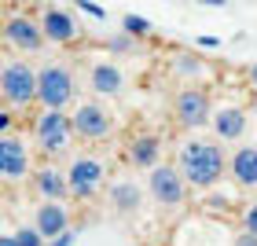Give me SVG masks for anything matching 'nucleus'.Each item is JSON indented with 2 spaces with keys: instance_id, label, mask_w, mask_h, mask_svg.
I'll return each mask as SVG.
<instances>
[{
  "instance_id": "nucleus-3",
  "label": "nucleus",
  "mask_w": 257,
  "mask_h": 246,
  "mask_svg": "<svg viewBox=\"0 0 257 246\" xmlns=\"http://www.w3.org/2000/svg\"><path fill=\"white\" fill-rule=\"evenodd\" d=\"M0 107L19 110L22 118L37 110V63L33 59L4 52V63H0Z\"/></svg>"
},
{
  "instance_id": "nucleus-5",
  "label": "nucleus",
  "mask_w": 257,
  "mask_h": 246,
  "mask_svg": "<svg viewBox=\"0 0 257 246\" xmlns=\"http://www.w3.org/2000/svg\"><path fill=\"white\" fill-rule=\"evenodd\" d=\"M81 99V74L66 59L37 63V107L44 110H70Z\"/></svg>"
},
{
  "instance_id": "nucleus-16",
  "label": "nucleus",
  "mask_w": 257,
  "mask_h": 246,
  "mask_svg": "<svg viewBox=\"0 0 257 246\" xmlns=\"http://www.w3.org/2000/svg\"><path fill=\"white\" fill-rule=\"evenodd\" d=\"M103 202H107V209L118 220H133L144 213V184L136 177H110Z\"/></svg>"
},
{
  "instance_id": "nucleus-27",
  "label": "nucleus",
  "mask_w": 257,
  "mask_h": 246,
  "mask_svg": "<svg viewBox=\"0 0 257 246\" xmlns=\"http://www.w3.org/2000/svg\"><path fill=\"white\" fill-rule=\"evenodd\" d=\"M77 4H81V11H88L92 19H107V11H103V8H96V4H88V0H77Z\"/></svg>"
},
{
  "instance_id": "nucleus-25",
  "label": "nucleus",
  "mask_w": 257,
  "mask_h": 246,
  "mask_svg": "<svg viewBox=\"0 0 257 246\" xmlns=\"http://www.w3.org/2000/svg\"><path fill=\"white\" fill-rule=\"evenodd\" d=\"M231 246H257V235H253V231H235V239H231Z\"/></svg>"
},
{
  "instance_id": "nucleus-26",
  "label": "nucleus",
  "mask_w": 257,
  "mask_h": 246,
  "mask_svg": "<svg viewBox=\"0 0 257 246\" xmlns=\"http://www.w3.org/2000/svg\"><path fill=\"white\" fill-rule=\"evenodd\" d=\"M74 242H77V228H70V231H63V235L55 239L52 246H74Z\"/></svg>"
},
{
  "instance_id": "nucleus-6",
  "label": "nucleus",
  "mask_w": 257,
  "mask_h": 246,
  "mask_svg": "<svg viewBox=\"0 0 257 246\" xmlns=\"http://www.w3.org/2000/svg\"><path fill=\"white\" fill-rule=\"evenodd\" d=\"M0 37H4V52H11V55L37 59V55L48 52V37H44V30H41L37 11H30L22 4H11V0L4 8V30H0Z\"/></svg>"
},
{
  "instance_id": "nucleus-29",
  "label": "nucleus",
  "mask_w": 257,
  "mask_h": 246,
  "mask_svg": "<svg viewBox=\"0 0 257 246\" xmlns=\"http://www.w3.org/2000/svg\"><path fill=\"white\" fill-rule=\"evenodd\" d=\"M0 246H22V242L15 239V231H4V235H0Z\"/></svg>"
},
{
  "instance_id": "nucleus-4",
  "label": "nucleus",
  "mask_w": 257,
  "mask_h": 246,
  "mask_svg": "<svg viewBox=\"0 0 257 246\" xmlns=\"http://www.w3.org/2000/svg\"><path fill=\"white\" fill-rule=\"evenodd\" d=\"M66 177H70V198L74 202H81V206L99 202L107 195V184H110V162L96 147L74 151L66 158Z\"/></svg>"
},
{
  "instance_id": "nucleus-12",
  "label": "nucleus",
  "mask_w": 257,
  "mask_h": 246,
  "mask_svg": "<svg viewBox=\"0 0 257 246\" xmlns=\"http://www.w3.org/2000/svg\"><path fill=\"white\" fill-rule=\"evenodd\" d=\"M37 19H41L44 37H48V48H55V52H74L88 41V33L77 22V15L66 4H59V0H48L44 8H37Z\"/></svg>"
},
{
  "instance_id": "nucleus-23",
  "label": "nucleus",
  "mask_w": 257,
  "mask_h": 246,
  "mask_svg": "<svg viewBox=\"0 0 257 246\" xmlns=\"http://www.w3.org/2000/svg\"><path fill=\"white\" fill-rule=\"evenodd\" d=\"M239 228H242V231H253V235H257V198L242 202V209H239Z\"/></svg>"
},
{
  "instance_id": "nucleus-11",
  "label": "nucleus",
  "mask_w": 257,
  "mask_h": 246,
  "mask_svg": "<svg viewBox=\"0 0 257 246\" xmlns=\"http://www.w3.org/2000/svg\"><path fill=\"white\" fill-rule=\"evenodd\" d=\"M118 158L133 173H151L155 166L166 162V136L151 125H133L118 144Z\"/></svg>"
},
{
  "instance_id": "nucleus-17",
  "label": "nucleus",
  "mask_w": 257,
  "mask_h": 246,
  "mask_svg": "<svg viewBox=\"0 0 257 246\" xmlns=\"http://www.w3.org/2000/svg\"><path fill=\"white\" fill-rule=\"evenodd\" d=\"M166 70L177 85H213V63L188 48H173L166 59Z\"/></svg>"
},
{
  "instance_id": "nucleus-13",
  "label": "nucleus",
  "mask_w": 257,
  "mask_h": 246,
  "mask_svg": "<svg viewBox=\"0 0 257 246\" xmlns=\"http://www.w3.org/2000/svg\"><path fill=\"white\" fill-rule=\"evenodd\" d=\"M81 81H85L88 96H99V99H121L128 88V74L121 59H114V55H92L81 66Z\"/></svg>"
},
{
  "instance_id": "nucleus-7",
  "label": "nucleus",
  "mask_w": 257,
  "mask_h": 246,
  "mask_svg": "<svg viewBox=\"0 0 257 246\" xmlns=\"http://www.w3.org/2000/svg\"><path fill=\"white\" fill-rule=\"evenodd\" d=\"M213 85H177V92L169 96V125L177 133H195V129H209L213 118Z\"/></svg>"
},
{
  "instance_id": "nucleus-21",
  "label": "nucleus",
  "mask_w": 257,
  "mask_h": 246,
  "mask_svg": "<svg viewBox=\"0 0 257 246\" xmlns=\"http://www.w3.org/2000/svg\"><path fill=\"white\" fill-rule=\"evenodd\" d=\"M121 30L133 33L136 41H144V37H151V30H155V26H151L147 19H140V15H121Z\"/></svg>"
},
{
  "instance_id": "nucleus-8",
  "label": "nucleus",
  "mask_w": 257,
  "mask_h": 246,
  "mask_svg": "<svg viewBox=\"0 0 257 246\" xmlns=\"http://www.w3.org/2000/svg\"><path fill=\"white\" fill-rule=\"evenodd\" d=\"M70 121H74L77 144L81 147H103L114 140V129H118V114L110 110L107 99L99 96H81L74 107H70Z\"/></svg>"
},
{
  "instance_id": "nucleus-28",
  "label": "nucleus",
  "mask_w": 257,
  "mask_h": 246,
  "mask_svg": "<svg viewBox=\"0 0 257 246\" xmlns=\"http://www.w3.org/2000/svg\"><path fill=\"white\" fill-rule=\"evenodd\" d=\"M11 4H22V8H30V11H37V8H44L48 0H11Z\"/></svg>"
},
{
  "instance_id": "nucleus-22",
  "label": "nucleus",
  "mask_w": 257,
  "mask_h": 246,
  "mask_svg": "<svg viewBox=\"0 0 257 246\" xmlns=\"http://www.w3.org/2000/svg\"><path fill=\"white\" fill-rule=\"evenodd\" d=\"M15 239H19L22 246H52V242L37 231V224H33V220H30V224H22V228H15Z\"/></svg>"
},
{
  "instance_id": "nucleus-19",
  "label": "nucleus",
  "mask_w": 257,
  "mask_h": 246,
  "mask_svg": "<svg viewBox=\"0 0 257 246\" xmlns=\"http://www.w3.org/2000/svg\"><path fill=\"white\" fill-rule=\"evenodd\" d=\"M33 224L48 242H55L63 231L74 228V209H70V202H37L33 206Z\"/></svg>"
},
{
  "instance_id": "nucleus-14",
  "label": "nucleus",
  "mask_w": 257,
  "mask_h": 246,
  "mask_svg": "<svg viewBox=\"0 0 257 246\" xmlns=\"http://www.w3.org/2000/svg\"><path fill=\"white\" fill-rule=\"evenodd\" d=\"M250 107L246 103H239V99H224V103H217L213 107V118H209V133H213L217 140H224L228 147H235L242 144V140L250 136Z\"/></svg>"
},
{
  "instance_id": "nucleus-9",
  "label": "nucleus",
  "mask_w": 257,
  "mask_h": 246,
  "mask_svg": "<svg viewBox=\"0 0 257 246\" xmlns=\"http://www.w3.org/2000/svg\"><path fill=\"white\" fill-rule=\"evenodd\" d=\"M147 198L162 217H180L191 202V184L184 180L177 162H162L147 173Z\"/></svg>"
},
{
  "instance_id": "nucleus-24",
  "label": "nucleus",
  "mask_w": 257,
  "mask_h": 246,
  "mask_svg": "<svg viewBox=\"0 0 257 246\" xmlns=\"http://www.w3.org/2000/svg\"><path fill=\"white\" fill-rule=\"evenodd\" d=\"M242 81H246V88H250V92H257V59L242 66Z\"/></svg>"
},
{
  "instance_id": "nucleus-20",
  "label": "nucleus",
  "mask_w": 257,
  "mask_h": 246,
  "mask_svg": "<svg viewBox=\"0 0 257 246\" xmlns=\"http://www.w3.org/2000/svg\"><path fill=\"white\" fill-rule=\"evenodd\" d=\"M107 48H110V55H114V59H118V55H125V52H140V41L133 37V33H118V37H110L107 41Z\"/></svg>"
},
{
  "instance_id": "nucleus-30",
  "label": "nucleus",
  "mask_w": 257,
  "mask_h": 246,
  "mask_svg": "<svg viewBox=\"0 0 257 246\" xmlns=\"http://www.w3.org/2000/svg\"><path fill=\"white\" fill-rule=\"evenodd\" d=\"M195 4H206V8H224L228 0H195Z\"/></svg>"
},
{
  "instance_id": "nucleus-18",
  "label": "nucleus",
  "mask_w": 257,
  "mask_h": 246,
  "mask_svg": "<svg viewBox=\"0 0 257 246\" xmlns=\"http://www.w3.org/2000/svg\"><path fill=\"white\" fill-rule=\"evenodd\" d=\"M228 180L239 191H257V140H242L231 151L228 162Z\"/></svg>"
},
{
  "instance_id": "nucleus-15",
  "label": "nucleus",
  "mask_w": 257,
  "mask_h": 246,
  "mask_svg": "<svg viewBox=\"0 0 257 246\" xmlns=\"http://www.w3.org/2000/svg\"><path fill=\"white\" fill-rule=\"evenodd\" d=\"M26 187H30V195L37 198V202H74V198H70V177H66L63 162H41Z\"/></svg>"
},
{
  "instance_id": "nucleus-1",
  "label": "nucleus",
  "mask_w": 257,
  "mask_h": 246,
  "mask_svg": "<svg viewBox=\"0 0 257 246\" xmlns=\"http://www.w3.org/2000/svg\"><path fill=\"white\" fill-rule=\"evenodd\" d=\"M228 162L231 151L224 140H217L209 129H195V133L177 136V166L184 180L191 184V191H213L228 180Z\"/></svg>"
},
{
  "instance_id": "nucleus-2",
  "label": "nucleus",
  "mask_w": 257,
  "mask_h": 246,
  "mask_svg": "<svg viewBox=\"0 0 257 246\" xmlns=\"http://www.w3.org/2000/svg\"><path fill=\"white\" fill-rule=\"evenodd\" d=\"M26 133L37 147L41 162H66L74 155V144H77V133H74V121H70V110H44L37 107L26 118Z\"/></svg>"
},
{
  "instance_id": "nucleus-10",
  "label": "nucleus",
  "mask_w": 257,
  "mask_h": 246,
  "mask_svg": "<svg viewBox=\"0 0 257 246\" xmlns=\"http://www.w3.org/2000/svg\"><path fill=\"white\" fill-rule=\"evenodd\" d=\"M37 166H41V155H37V147H33L26 129L0 136V180H4L8 191L15 184H30Z\"/></svg>"
}]
</instances>
